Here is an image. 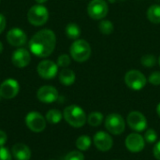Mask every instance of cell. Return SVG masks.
I'll return each instance as SVG.
<instances>
[{
  "label": "cell",
  "mask_w": 160,
  "mask_h": 160,
  "mask_svg": "<svg viewBox=\"0 0 160 160\" xmlns=\"http://www.w3.org/2000/svg\"><path fill=\"white\" fill-rule=\"evenodd\" d=\"M7 40L8 42L14 47H21L23 46L27 41L26 34L20 28H12L7 34Z\"/></svg>",
  "instance_id": "obj_15"
},
{
  "label": "cell",
  "mask_w": 160,
  "mask_h": 160,
  "mask_svg": "<svg viewBox=\"0 0 160 160\" xmlns=\"http://www.w3.org/2000/svg\"><path fill=\"white\" fill-rule=\"evenodd\" d=\"M70 57L68 54H61L57 59V66L61 68H68L70 65Z\"/></svg>",
  "instance_id": "obj_27"
},
{
  "label": "cell",
  "mask_w": 160,
  "mask_h": 160,
  "mask_svg": "<svg viewBox=\"0 0 160 160\" xmlns=\"http://www.w3.org/2000/svg\"><path fill=\"white\" fill-rule=\"evenodd\" d=\"M38 75L45 80L53 79L58 72V66L53 61L51 60H43L41 61L37 68Z\"/></svg>",
  "instance_id": "obj_10"
},
{
  "label": "cell",
  "mask_w": 160,
  "mask_h": 160,
  "mask_svg": "<svg viewBox=\"0 0 160 160\" xmlns=\"http://www.w3.org/2000/svg\"><path fill=\"white\" fill-rule=\"evenodd\" d=\"M56 45V36L50 29L37 32L29 41L30 52L38 57H48L52 53Z\"/></svg>",
  "instance_id": "obj_1"
},
{
  "label": "cell",
  "mask_w": 160,
  "mask_h": 160,
  "mask_svg": "<svg viewBox=\"0 0 160 160\" xmlns=\"http://www.w3.org/2000/svg\"><path fill=\"white\" fill-rule=\"evenodd\" d=\"M63 118V114L60 111L55 110V109H52L50 110L47 114H46V120L48 123L52 124V125H56L58 124Z\"/></svg>",
  "instance_id": "obj_21"
},
{
  "label": "cell",
  "mask_w": 160,
  "mask_h": 160,
  "mask_svg": "<svg viewBox=\"0 0 160 160\" xmlns=\"http://www.w3.org/2000/svg\"><path fill=\"white\" fill-rule=\"evenodd\" d=\"M125 82L127 86L134 91L143 89L147 83V79L142 72L137 69H131L125 75Z\"/></svg>",
  "instance_id": "obj_5"
},
{
  "label": "cell",
  "mask_w": 160,
  "mask_h": 160,
  "mask_svg": "<svg viewBox=\"0 0 160 160\" xmlns=\"http://www.w3.org/2000/svg\"><path fill=\"white\" fill-rule=\"evenodd\" d=\"M103 114L98 112H91L87 116V122L91 127H98L102 124L103 122Z\"/></svg>",
  "instance_id": "obj_23"
},
{
  "label": "cell",
  "mask_w": 160,
  "mask_h": 160,
  "mask_svg": "<svg viewBox=\"0 0 160 160\" xmlns=\"http://www.w3.org/2000/svg\"><path fill=\"white\" fill-rule=\"evenodd\" d=\"M11 155L16 160H29L31 158V150L23 143H16L11 148Z\"/></svg>",
  "instance_id": "obj_17"
},
{
  "label": "cell",
  "mask_w": 160,
  "mask_h": 160,
  "mask_svg": "<svg viewBox=\"0 0 160 160\" xmlns=\"http://www.w3.org/2000/svg\"><path fill=\"white\" fill-rule=\"evenodd\" d=\"M58 91L55 87L52 85L41 86L37 93V98H38V100L47 104L56 101L58 99Z\"/></svg>",
  "instance_id": "obj_14"
},
{
  "label": "cell",
  "mask_w": 160,
  "mask_h": 160,
  "mask_svg": "<svg viewBox=\"0 0 160 160\" xmlns=\"http://www.w3.org/2000/svg\"><path fill=\"white\" fill-rule=\"evenodd\" d=\"M148 82L153 85H160V71H154L150 74Z\"/></svg>",
  "instance_id": "obj_29"
},
{
  "label": "cell",
  "mask_w": 160,
  "mask_h": 160,
  "mask_svg": "<svg viewBox=\"0 0 160 160\" xmlns=\"http://www.w3.org/2000/svg\"><path fill=\"white\" fill-rule=\"evenodd\" d=\"M126 147L129 152L139 153L144 149L145 140L144 138L138 133H131L126 139Z\"/></svg>",
  "instance_id": "obj_13"
},
{
  "label": "cell",
  "mask_w": 160,
  "mask_h": 160,
  "mask_svg": "<svg viewBox=\"0 0 160 160\" xmlns=\"http://www.w3.org/2000/svg\"><path fill=\"white\" fill-rule=\"evenodd\" d=\"M127 122L128 127L137 132L144 131L147 128V119L146 117L140 112H131L127 118Z\"/></svg>",
  "instance_id": "obj_9"
},
{
  "label": "cell",
  "mask_w": 160,
  "mask_h": 160,
  "mask_svg": "<svg viewBox=\"0 0 160 160\" xmlns=\"http://www.w3.org/2000/svg\"><path fill=\"white\" fill-rule=\"evenodd\" d=\"M63 117L68 125L73 128H82L87 121L85 112L77 105L68 106L63 112Z\"/></svg>",
  "instance_id": "obj_2"
},
{
  "label": "cell",
  "mask_w": 160,
  "mask_h": 160,
  "mask_svg": "<svg viewBox=\"0 0 160 160\" xmlns=\"http://www.w3.org/2000/svg\"><path fill=\"white\" fill-rule=\"evenodd\" d=\"M69 52L73 60L79 63L87 61L92 53L90 44L84 39H76L69 48Z\"/></svg>",
  "instance_id": "obj_3"
},
{
  "label": "cell",
  "mask_w": 160,
  "mask_h": 160,
  "mask_svg": "<svg viewBox=\"0 0 160 160\" xmlns=\"http://www.w3.org/2000/svg\"><path fill=\"white\" fill-rule=\"evenodd\" d=\"M66 35L70 39H79L81 36V28L78 24L74 22H69L66 26Z\"/></svg>",
  "instance_id": "obj_20"
},
{
  "label": "cell",
  "mask_w": 160,
  "mask_h": 160,
  "mask_svg": "<svg viewBox=\"0 0 160 160\" xmlns=\"http://www.w3.org/2000/svg\"><path fill=\"white\" fill-rule=\"evenodd\" d=\"M37 3H38L39 5H41V4H43V3H45V2H47L48 0H35Z\"/></svg>",
  "instance_id": "obj_34"
},
{
  "label": "cell",
  "mask_w": 160,
  "mask_h": 160,
  "mask_svg": "<svg viewBox=\"0 0 160 160\" xmlns=\"http://www.w3.org/2000/svg\"><path fill=\"white\" fill-rule=\"evenodd\" d=\"M6 25H7V20H6L5 16L0 13V34L5 30Z\"/></svg>",
  "instance_id": "obj_32"
},
{
  "label": "cell",
  "mask_w": 160,
  "mask_h": 160,
  "mask_svg": "<svg viewBox=\"0 0 160 160\" xmlns=\"http://www.w3.org/2000/svg\"><path fill=\"white\" fill-rule=\"evenodd\" d=\"M153 154H154V157H155L157 159L160 160V141L159 142H158L157 144L154 146Z\"/></svg>",
  "instance_id": "obj_31"
},
{
  "label": "cell",
  "mask_w": 160,
  "mask_h": 160,
  "mask_svg": "<svg viewBox=\"0 0 160 160\" xmlns=\"http://www.w3.org/2000/svg\"><path fill=\"white\" fill-rule=\"evenodd\" d=\"M0 160H12L11 153L4 146L0 147Z\"/></svg>",
  "instance_id": "obj_30"
},
{
  "label": "cell",
  "mask_w": 160,
  "mask_h": 160,
  "mask_svg": "<svg viewBox=\"0 0 160 160\" xmlns=\"http://www.w3.org/2000/svg\"><path fill=\"white\" fill-rule=\"evenodd\" d=\"M157 58L153 54H144L141 58V64L145 68H153L157 65Z\"/></svg>",
  "instance_id": "obj_25"
},
{
  "label": "cell",
  "mask_w": 160,
  "mask_h": 160,
  "mask_svg": "<svg viewBox=\"0 0 160 160\" xmlns=\"http://www.w3.org/2000/svg\"><path fill=\"white\" fill-rule=\"evenodd\" d=\"M65 160H84V156L80 151H72L66 156Z\"/></svg>",
  "instance_id": "obj_28"
},
{
  "label": "cell",
  "mask_w": 160,
  "mask_h": 160,
  "mask_svg": "<svg viewBox=\"0 0 160 160\" xmlns=\"http://www.w3.org/2000/svg\"><path fill=\"white\" fill-rule=\"evenodd\" d=\"M92 144V140L89 136L87 135H82L80 136L77 141H76V147L80 151H86L91 147Z\"/></svg>",
  "instance_id": "obj_22"
},
{
  "label": "cell",
  "mask_w": 160,
  "mask_h": 160,
  "mask_svg": "<svg viewBox=\"0 0 160 160\" xmlns=\"http://www.w3.org/2000/svg\"><path fill=\"white\" fill-rule=\"evenodd\" d=\"M105 128L107 130L113 135H120L125 131L126 123L123 118L118 113H111L105 119Z\"/></svg>",
  "instance_id": "obj_7"
},
{
  "label": "cell",
  "mask_w": 160,
  "mask_h": 160,
  "mask_svg": "<svg viewBox=\"0 0 160 160\" xmlns=\"http://www.w3.org/2000/svg\"><path fill=\"white\" fill-rule=\"evenodd\" d=\"M93 142L96 148L101 152H107L112 149L113 145V140L112 136L104 131H98L93 138Z\"/></svg>",
  "instance_id": "obj_12"
},
{
  "label": "cell",
  "mask_w": 160,
  "mask_h": 160,
  "mask_svg": "<svg viewBox=\"0 0 160 160\" xmlns=\"http://www.w3.org/2000/svg\"><path fill=\"white\" fill-rule=\"evenodd\" d=\"M143 138H144L145 142H147L148 143H154L158 140V134L155 129H148V130H146Z\"/></svg>",
  "instance_id": "obj_26"
},
{
  "label": "cell",
  "mask_w": 160,
  "mask_h": 160,
  "mask_svg": "<svg viewBox=\"0 0 160 160\" xmlns=\"http://www.w3.org/2000/svg\"><path fill=\"white\" fill-rule=\"evenodd\" d=\"M31 60V55L30 52L23 48H20L16 50L11 56V62L12 64L19 68H25L26 66L29 65Z\"/></svg>",
  "instance_id": "obj_16"
},
{
  "label": "cell",
  "mask_w": 160,
  "mask_h": 160,
  "mask_svg": "<svg viewBox=\"0 0 160 160\" xmlns=\"http://www.w3.org/2000/svg\"><path fill=\"white\" fill-rule=\"evenodd\" d=\"M158 64H159V66H160V56L158 57Z\"/></svg>",
  "instance_id": "obj_38"
},
{
  "label": "cell",
  "mask_w": 160,
  "mask_h": 160,
  "mask_svg": "<svg viewBox=\"0 0 160 160\" xmlns=\"http://www.w3.org/2000/svg\"><path fill=\"white\" fill-rule=\"evenodd\" d=\"M75 80H76V75L72 69L65 68L59 73V81L62 84L66 86L72 85L75 82Z\"/></svg>",
  "instance_id": "obj_18"
},
{
  "label": "cell",
  "mask_w": 160,
  "mask_h": 160,
  "mask_svg": "<svg viewBox=\"0 0 160 160\" xmlns=\"http://www.w3.org/2000/svg\"><path fill=\"white\" fill-rule=\"evenodd\" d=\"M19 91V82L14 79H7L0 85V95L3 98L6 99H11L15 98Z\"/></svg>",
  "instance_id": "obj_11"
},
{
  "label": "cell",
  "mask_w": 160,
  "mask_h": 160,
  "mask_svg": "<svg viewBox=\"0 0 160 160\" xmlns=\"http://www.w3.org/2000/svg\"><path fill=\"white\" fill-rule=\"evenodd\" d=\"M26 127L33 132H42L46 128V120L42 114L38 112H31L25 117Z\"/></svg>",
  "instance_id": "obj_8"
},
{
  "label": "cell",
  "mask_w": 160,
  "mask_h": 160,
  "mask_svg": "<svg viewBox=\"0 0 160 160\" xmlns=\"http://www.w3.org/2000/svg\"><path fill=\"white\" fill-rule=\"evenodd\" d=\"M108 12V3L105 0H91L87 6V13L93 20H103Z\"/></svg>",
  "instance_id": "obj_6"
},
{
  "label": "cell",
  "mask_w": 160,
  "mask_h": 160,
  "mask_svg": "<svg viewBox=\"0 0 160 160\" xmlns=\"http://www.w3.org/2000/svg\"><path fill=\"white\" fill-rule=\"evenodd\" d=\"M98 29L103 35H111L114 30V25L110 20H101L98 23Z\"/></svg>",
  "instance_id": "obj_24"
},
{
  "label": "cell",
  "mask_w": 160,
  "mask_h": 160,
  "mask_svg": "<svg viewBox=\"0 0 160 160\" xmlns=\"http://www.w3.org/2000/svg\"><path fill=\"white\" fill-rule=\"evenodd\" d=\"M0 98H2V97H1V95H0Z\"/></svg>",
  "instance_id": "obj_39"
},
{
  "label": "cell",
  "mask_w": 160,
  "mask_h": 160,
  "mask_svg": "<svg viewBox=\"0 0 160 160\" xmlns=\"http://www.w3.org/2000/svg\"><path fill=\"white\" fill-rule=\"evenodd\" d=\"M157 112H158V115L160 117V103H158V105L157 107Z\"/></svg>",
  "instance_id": "obj_35"
},
{
  "label": "cell",
  "mask_w": 160,
  "mask_h": 160,
  "mask_svg": "<svg viewBox=\"0 0 160 160\" xmlns=\"http://www.w3.org/2000/svg\"><path fill=\"white\" fill-rule=\"evenodd\" d=\"M3 49H4V48H3V44H2V42L0 41V54H1L2 52H3Z\"/></svg>",
  "instance_id": "obj_37"
},
{
  "label": "cell",
  "mask_w": 160,
  "mask_h": 160,
  "mask_svg": "<svg viewBox=\"0 0 160 160\" xmlns=\"http://www.w3.org/2000/svg\"><path fill=\"white\" fill-rule=\"evenodd\" d=\"M49 19V11L42 5H35L28 10L27 20L35 26H41L47 22Z\"/></svg>",
  "instance_id": "obj_4"
},
{
  "label": "cell",
  "mask_w": 160,
  "mask_h": 160,
  "mask_svg": "<svg viewBox=\"0 0 160 160\" xmlns=\"http://www.w3.org/2000/svg\"><path fill=\"white\" fill-rule=\"evenodd\" d=\"M8 141V136L7 134L3 131V130H0V147L4 146L6 144Z\"/></svg>",
  "instance_id": "obj_33"
},
{
  "label": "cell",
  "mask_w": 160,
  "mask_h": 160,
  "mask_svg": "<svg viewBox=\"0 0 160 160\" xmlns=\"http://www.w3.org/2000/svg\"><path fill=\"white\" fill-rule=\"evenodd\" d=\"M0 1H1V0H0Z\"/></svg>",
  "instance_id": "obj_40"
},
{
  "label": "cell",
  "mask_w": 160,
  "mask_h": 160,
  "mask_svg": "<svg viewBox=\"0 0 160 160\" xmlns=\"http://www.w3.org/2000/svg\"><path fill=\"white\" fill-rule=\"evenodd\" d=\"M147 18L152 23H160V5L154 4L149 7L147 10Z\"/></svg>",
  "instance_id": "obj_19"
},
{
  "label": "cell",
  "mask_w": 160,
  "mask_h": 160,
  "mask_svg": "<svg viewBox=\"0 0 160 160\" xmlns=\"http://www.w3.org/2000/svg\"><path fill=\"white\" fill-rule=\"evenodd\" d=\"M126 0H109V2L111 3H115V2H124Z\"/></svg>",
  "instance_id": "obj_36"
}]
</instances>
